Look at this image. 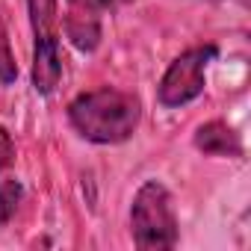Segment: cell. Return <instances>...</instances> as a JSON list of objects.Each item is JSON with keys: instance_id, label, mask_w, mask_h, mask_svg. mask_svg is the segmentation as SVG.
<instances>
[{"instance_id": "3957f363", "label": "cell", "mask_w": 251, "mask_h": 251, "mask_svg": "<svg viewBox=\"0 0 251 251\" xmlns=\"http://www.w3.org/2000/svg\"><path fill=\"white\" fill-rule=\"evenodd\" d=\"M216 53H219L216 45H201V48L183 50L160 80V92H157L160 103L172 109V106H183V103L195 100L204 92V74H207V65L216 59Z\"/></svg>"}, {"instance_id": "277c9868", "label": "cell", "mask_w": 251, "mask_h": 251, "mask_svg": "<svg viewBox=\"0 0 251 251\" xmlns=\"http://www.w3.org/2000/svg\"><path fill=\"white\" fill-rule=\"evenodd\" d=\"M62 80V59H59V42L56 36L36 39L33 50V86L39 95H50Z\"/></svg>"}, {"instance_id": "ba28073f", "label": "cell", "mask_w": 251, "mask_h": 251, "mask_svg": "<svg viewBox=\"0 0 251 251\" xmlns=\"http://www.w3.org/2000/svg\"><path fill=\"white\" fill-rule=\"evenodd\" d=\"M15 77H18V62H15L12 45H9L6 21L0 15V83H15Z\"/></svg>"}, {"instance_id": "6da1fadb", "label": "cell", "mask_w": 251, "mask_h": 251, "mask_svg": "<svg viewBox=\"0 0 251 251\" xmlns=\"http://www.w3.org/2000/svg\"><path fill=\"white\" fill-rule=\"evenodd\" d=\"M68 121L83 139L95 145H118L136 133L142 121V103L133 92L100 86L77 95L68 103Z\"/></svg>"}, {"instance_id": "9c48e42d", "label": "cell", "mask_w": 251, "mask_h": 251, "mask_svg": "<svg viewBox=\"0 0 251 251\" xmlns=\"http://www.w3.org/2000/svg\"><path fill=\"white\" fill-rule=\"evenodd\" d=\"M18 201H21V183L18 180H6L3 186H0V227L15 216Z\"/></svg>"}, {"instance_id": "30bf717a", "label": "cell", "mask_w": 251, "mask_h": 251, "mask_svg": "<svg viewBox=\"0 0 251 251\" xmlns=\"http://www.w3.org/2000/svg\"><path fill=\"white\" fill-rule=\"evenodd\" d=\"M77 9H86V12H109V9H118V6H127L133 0H68Z\"/></svg>"}, {"instance_id": "7a4b0ae2", "label": "cell", "mask_w": 251, "mask_h": 251, "mask_svg": "<svg viewBox=\"0 0 251 251\" xmlns=\"http://www.w3.org/2000/svg\"><path fill=\"white\" fill-rule=\"evenodd\" d=\"M130 230H133V242L145 251L177 245L180 230H177L175 201L160 180H145L139 186L130 207Z\"/></svg>"}, {"instance_id": "8fae6325", "label": "cell", "mask_w": 251, "mask_h": 251, "mask_svg": "<svg viewBox=\"0 0 251 251\" xmlns=\"http://www.w3.org/2000/svg\"><path fill=\"white\" fill-rule=\"evenodd\" d=\"M12 160H15V142L6 127H0V175L12 166Z\"/></svg>"}, {"instance_id": "52a82bcc", "label": "cell", "mask_w": 251, "mask_h": 251, "mask_svg": "<svg viewBox=\"0 0 251 251\" xmlns=\"http://www.w3.org/2000/svg\"><path fill=\"white\" fill-rule=\"evenodd\" d=\"M36 39L56 36V0H27Z\"/></svg>"}, {"instance_id": "5b68a950", "label": "cell", "mask_w": 251, "mask_h": 251, "mask_svg": "<svg viewBox=\"0 0 251 251\" xmlns=\"http://www.w3.org/2000/svg\"><path fill=\"white\" fill-rule=\"evenodd\" d=\"M195 148L210 154V157H242V142L239 133L227 121H207L195 130Z\"/></svg>"}, {"instance_id": "8992f818", "label": "cell", "mask_w": 251, "mask_h": 251, "mask_svg": "<svg viewBox=\"0 0 251 251\" xmlns=\"http://www.w3.org/2000/svg\"><path fill=\"white\" fill-rule=\"evenodd\" d=\"M65 33L71 39V45L77 50H95L100 45V21L95 12H86V9H77L65 18Z\"/></svg>"}]
</instances>
